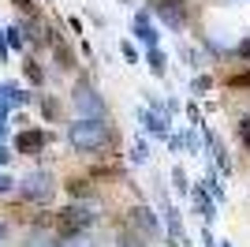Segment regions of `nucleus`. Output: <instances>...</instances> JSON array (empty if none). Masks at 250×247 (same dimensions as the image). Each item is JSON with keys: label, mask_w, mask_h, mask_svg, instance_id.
Returning <instances> with one entry per match:
<instances>
[{"label": "nucleus", "mask_w": 250, "mask_h": 247, "mask_svg": "<svg viewBox=\"0 0 250 247\" xmlns=\"http://www.w3.org/2000/svg\"><path fill=\"white\" fill-rule=\"evenodd\" d=\"M67 143L79 154H101L112 146V127H108V120H71L67 124Z\"/></svg>", "instance_id": "1"}, {"label": "nucleus", "mask_w": 250, "mask_h": 247, "mask_svg": "<svg viewBox=\"0 0 250 247\" xmlns=\"http://www.w3.org/2000/svg\"><path fill=\"white\" fill-rule=\"evenodd\" d=\"M94 210L90 206H83V202H71V206H63L60 214H52V228H56V236L60 240H71V236H79V232H86V228L94 225Z\"/></svg>", "instance_id": "2"}, {"label": "nucleus", "mask_w": 250, "mask_h": 247, "mask_svg": "<svg viewBox=\"0 0 250 247\" xmlns=\"http://www.w3.org/2000/svg\"><path fill=\"white\" fill-rule=\"evenodd\" d=\"M71 105H75V113H79V120H104L108 116V105H104V98L90 86V82H75V90H71Z\"/></svg>", "instance_id": "3"}, {"label": "nucleus", "mask_w": 250, "mask_h": 247, "mask_svg": "<svg viewBox=\"0 0 250 247\" xmlns=\"http://www.w3.org/2000/svg\"><path fill=\"white\" fill-rule=\"evenodd\" d=\"M146 4H149V15L168 23V30H183L190 19V0H146Z\"/></svg>", "instance_id": "4"}, {"label": "nucleus", "mask_w": 250, "mask_h": 247, "mask_svg": "<svg viewBox=\"0 0 250 247\" xmlns=\"http://www.w3.org/2000/svg\"><path fill=\"white\" fill-rule=\"evenodd\" d=\"M19 195L30 198V202H49V198L56 195V180H52V173H45V169L26 173L19 180Z\"/></svg>", "instance_id": "5"}, {"label": "nucleus", "mask_w": 250, "mask_h": 247, "mask_svg": "<svg viewBox=\"0 0 250 247\" xmlns=\"http://www.w3.org/2000/svg\"><path fill=\"white\" fill-rule=\"evenodd\" d=\"M127 225L135 228V236H138V232H142V236H149V240L161 236V221H157L153 210H149V206H142V202L127 210Z\"/></svg>", "instance_id": "6"}, {"label": "nucleus", "mask_w": 250, "mask_h": 247, "mask_svg": "<svg viewBox=\"0 0 250 247\" xmlns=\"http://www.w3.org/2000/svg\"><path fill=\"white\" fill-rule=\"evenodd\" d=\"M45 146H49V131L42 127H22L15 135V154H42Z\"/></svg>", "instance_id": "7"}, {"label": "nucleus", "mask_w": 250, "mask_h": 247, "mask_svg": "<svg viewBox=\"0 0 250 247\" xmlns=\"http://www.w3.org/2000/svg\"><path fill=\"white\" fill-rule=\"evenodd\" d=\"M131 34H135V38L142 41L146 49H161V45H157V41H161V34H157V26L149 23V8L138 11L135 19H131Z\"/></svg>", "instance_id": "8"}, {"label": "nucleus", "mask_w": 250, "mask_h": 247, "mask_svg": "<svg viewBox=\"0 0 250 247\" xmlns=\"http://www.w3.org/2000/svg\"><path fill=\"white\" fill-rule=\"evenodd\" d=\"M190 198H194V210L202 214V221L209 225V221L217 217V202H213V198L206 195V187H202V184H198V191H190Z\"/></svg>", "instance_id": "9"}, {"label": "nucleus", "mask_w": 250, "mask_h": 247, "mask_svg": "<svg viewBox=\"0 0 250 247\" xmlns=\"http://www.w3.org/2000/svg\"><path fill=\"white\" fill-rule=\"evenodd\" d=\"M161 214H165V225H168V232H172V240L183 244V221H179V210L172 202H165V206H161Z\"/></svg>", "instance_id": "10"}, {"label": "nucleus", "mask_w": 250, "mask_h": 247, "mask_svg": "<svg viewBox=\"0 0 250 247\" xmlns=\"http://www.w3.org/2000/svg\"><path fill=\"white\" fill-rule=\"evenodd\" d=\"M63 187H67V195H71V198H90V195H94V184H90L86 176H71Z\"/></svg>", "instance_id": "11"}, {"label": "nucleus", "mask_w": 250, "mask_h": 247, "mask_svg": "<svg viewBox=\"0 0 250 247\" xmlns=\"http://www.w3.org/2000/svg\"><path fill=\"white\" fill-rule=\"evenodd\" d=\"M49 41H52V49H56V60H60V68H63V72H71V68H75V56H71V49H67V45H63V41L56 38L52 30H49Z\"/></svg>", "instance_id": "12"}, {"label": "nucleus", "mask_w": 250, "mask_h": 247, "mask_svg": "<svg viewBox=\"0 0 250 247\" xmlns=\"http://www.w3.org/2000/svg\"><path fill=\"white\" fill-rule=\"evenodd\" d=\"M0 98H4V105H8V109H11V105H26V101H30V94L22 90V86H15V82H8V86L0 90Z\"/></svg>", "instance_id": "13"}, {"label": "nucleus", "mask_w": 250, "mask_h": 247, "mask_svg": "<svg viewBox=\"0 0 250 247\" xmlns=\"http://www.w3.org/2000/svg\"><path fill=\"white\" fill-rule=\"evenodd\" d=\"M209 146H213V154H217V169H220L224 176H231V157H228V150L220 146L217 135H209Z\"/></svg>", "instance_id": "14"}, {"label": "nucleus", "mask_w": 250, "mask_h": 247, "mask_svg": "<svg viewBox=\"0 0 250 247\" xmlns=\"http://www.w3.org/2000/svg\"><path fill=\"white\" fill-rule=\"evenodd\" d=\"M146 64H149V72H153L157 75V79H165V75H168V68H165V52H161V49H146Z\"/></svg>", "instance_id": "15"}, {"label": "nucleus", "mask_w": 250, "mask_h": 247, "mask_svg": "<svg viewBox=\"0 0 250 247\" xmlns=\"http://www.w3.org/2000/svg\"><path fill=\"white\" fill-rule=\"evenodd\" d=\"M4 45H11V49H22V45H26V38H22V26H8V30H4Z\"/></svg>", "instance_id": "16"}, {"label": "nucleus", "mask_w": 250, "mask_h": 247, "mask_svg": "<svg viewBox=\"0 0 250 247\" xmlns=\"http://www.w3.org/2000/svg\"><path fill=\"white\" fill-rule=\"evenodd\" d=\"M22 72H26V79H30L34 86H42L45 72H42V64H38V60H26V64H22Z\"/></svg>", "instance_id": "17"}, {"label": "nucleus", "mask_w": 250, "mask_h": 247, "mask_svg": "<svg viewBox=\"0 0 250 247\" xmlns=\"http://www.w3.org/2000/svg\"><path fill=\"white\" fill-rule=\"evenodd\" d=\"M228 90H250V68L239 75H228Z\"/></svg>", "instance_id": "18"}, {"label": "nucleus", "mask_w": 250, "mask_h": 247, "mask_svg": "<svg viewBox=\"0 0 250 247\" xmlns=\"http://www.w3.org/2000/svg\"><path fill=\"white\" fill-rule=\"evenodd\" d=\"M131 161H135V165H146V161H149V146L142 143V139L131 146Z\"/></svg>", "instance_id": "19"}, {"label": "nucleus", "mask_w": 250, "mask_h": 247, "mask_svg": "<svg viewBox=\"0 0 250 247\" xmlns=\"http://www.w3.org/2000/svg\"><path fill=\"white\" fill-rule=\"evenodd\" d=\"M235 131H239V143H243V150L250 154V113L239 120V127H235Z\"/></svg>", "instance_id": "20"}, {"label": "nucleus", "mask_w": 250, "mask_h": 247, "mask_svg": "<svg viewBox=\"0 0 250 247\" xmlns=\"http://www.w3.org/2000/svg\"><path fill=\"white\" fill-rule=\"evenodd\" d=\"M172 187H176L179 195H183V191H190V184H187V173H183L179 165H176V169H172Z\"/></svg>", "instance_id": "21"}, {"label": "nucleus", "mask_w": 250, "mask_h": 247, "mask_svg": "<svg viewBox=\"0 0 250 247\" xmlns=\"http://www.w3.org/2000/svg\"><path fill=\"white\" fill-rule=\"evenodd\" d=\"M22 247H63V244H56L52 236H45V232H38V236H30Z\"/></svg>", "instance_id": "22"}, {"label": "nucleus", "mask_w": 250, "mask_h": 247, "mask_svg": "<svg viewBox=\"0 0 250 247\" xmlns=\"http://www.w3.org/2000/svg\"><path fill=\"white\" fill-rule=\"evenodd\" d=\"M42 113L49 116V120H56V116H60V101H56V98H42Z\"/></svg>", "instance_id": "23"}, {"label": "nucleus", "mask_w": 250, "mask_h": 247, "mask_svg": "<svg viewBox=\"0 0 250 247\" xmlns=\"http://www.w3.org/2000/svg\"><path fill=\"white\" fill-rule=\"evenodd\" d=\"M116 247H146L142 240L135 236V232H120V240H116Z\"/></svg>", "instance_id": "24"}, {"label": "nucleus", "mask_w": 250, "mask_h": 247, "mask_svg": "<svg viewBox=\"0 0 250 247\" xmlns=\"http://www.w3.org/2000/svg\"><path fill=\"white\" fill-rule=\"evenodd\" d=\"M120 52H124V60H127V64H138V49H135V41H124V45H120Z\"/></svg>", "instance_id": "25"}, {"label": "nucleus", "mask_w": 250, "mask_h": 247, "mask_svg": "<svg viewBox=\"0 0 250 247\" xmlns=\"http://www.w3.org/2000/svg\"><path fill=\"white\" fill-rule=\"evenodd\" d=\"M209 86H213V79H209V75H194V82H190V90H194V94H206Z\"/></svg>", "instance_id": "26"}, {"label": "nucleus", "mask_w": 250, "mask_h": 247, "mask_svg": "<svg viewBox=\"0 0 250 247\" xmlns=\"http://www.w3.org/2000/svg\"><path fill=\"white\" fill-rule=\"evenodd\" d=\"M231 52H235L239 60H250V34H247V38H243V41H239V45H235Z\"/></svg>", "instance_id": "27"}, {"label": "nucleus", "mask_w": 250, "mask_h": 247, "mask_svg": "<svg viewBox=\"0 0 250 247\" xmlns=\"http://www.w3.org/2000/svg\"><path fill=\"white\" fill-rule=\"evenodd\" d=\"M11 187H15V180H11V176H8V173H0V195H8Z\"/></svg>", "instance_id": "28"}, {"label": "nucleus", "mask_w": 250, "mask_h": 247, "mask_svg": "<svg viewBox=\"0 0 250 247\" xmlns=\"http://www.w3.org/2000/svg\"><path fill=\"white\" fill-rule=\"evenodd\" d=\"M11 4H15V8H22L26 15H38V8H34V0H11Z\"/></svg>", "instance_id": "29"}, {"label": "nucleus", "mask_w": 250, "mask_h": 247, "mask_svg": "<svg viewBox=\"0 0 250 247\" xmlns=\"http://www.w3.org/2000/svg\"><path fill=\"white\" fill-rule=\"evenodd\" d=\"M187 116H190L194 124H202V113H198V105H187Z\"/></svg>", "instance_id": "30"}, {"label": "nucleus", "mask_w": 250, "mask_h": 247, "mask_svg": "<svg viewBox=\"0 0 250 247\" xmlns=\"http://www.w3.org/2000/svg\"><path fill=\"white\" fill-rule=\"evenodd\" d=\"M4 240H8V225H4V221H0V244H4Z\"/></svg>", "instance_id": "31"}, {"label": "nucleus", "mask_w": 250, "mask_h": 247, "mask_svg": "<svg viewBox=\"0 0 250 247\" xmlns=\"http://www.w3.org/2000/svg\"><path fill=\"white\" fill-rule=\"evenodd\" d=\"M8 157H11V154H8V146H0V165L8 161Z\"/></svg>", "instance_id": "32"}, {"label": "nucleus", "mask_w": 250, "mask_h": 247, "mask_svg": "<svg viewBox=\"0 0 250 247\" xmlns=\"http://www.w3.org/2000/svg\"><path fill=\"white\" fill-rule=\"evenodd\" d=\"M217 247H231V244H228V240H217Z\"/></svg>", "instance_id": "33"}, {"label": "nucleus", "mask_w": 250, "mask_h": 247, "mask_svg": "<svg viewBox=\"0 0 250 247\" xmlns=\"http://www.w3.org/2000/svg\"><path fill=\"white\" fill-rule=\"evenodd\" d=\"M0 34H4V30H0Z\"/></svg>", "instance_id": "34"}]
</instances>
